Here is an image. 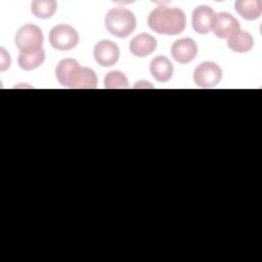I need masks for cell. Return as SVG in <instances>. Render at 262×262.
<instances>
[{
  "mask_svg": "<svg viewBox=\"0 0 262 262\" xmlns=\"http://www.w3.org/2000/svg\"><path fill=\"white\" fill-rule=\"evenodd\" d=\"M58 83L68 88L93 89L97 86V76L89 68L81 67L76 59L60 60L55 69Z\"/></svg>",
  "mask_w": 262,
  "mask_h": 262,
  "instance_id": "6da1fadb",
  "label": "cell"
},
{
  "mask_svg": "<svg viewBox=\"0 0 262 262\" xmlns=\"http://www.w3.org/2000/svg\"><path fill=\"white\" fill-rule=\"evenodd\" d=\"M147 25L158 34L177 35L185 29L186 16L180 8L163 5L150 11L147 17Z\"/></svg>",
  "mask_w": 262,
  "mask_h": 262,
  "instance_id": "7a4b0ae2",
  "label": "cell"
},
{
  "mask_svg": "<svg viewBox=\"0 0 262 262\" xmlns=\"http://www.w3.org/2000/svg\"><path fill=\"white\" fill-rule=\"evenodd\" d=\"M106 30L118 38H126L136 28V18L134 13L124 7L111 8L104 17Z\"/></svg>",
  "mask_w": 262,
  "mask_h": 262,
  "instance_id": "3957f363",
  "label": "cell"
},
{
  "mask_svg": "<svg viewBox=\"0 0 262 262\" xmlns=\"http://www.w3.org/2000/svg\"><path fill=\"white\" fill-rule=\"evenodd\" d=\"M15 45L19 53H34L42 48L43 34L39 27L33 24H27L18 29L14 38Z\"/></svg>",
  "mask_w": 262,
  "mask_h": 262,
  "instance_id": "277c9868",
  "label": "cell"
},
{
  "mask_svg": "<svg viewBox=\"0 0 262 262\" xmlns=\"http://www.w3.org/2000/svg\"><path fill=\"white\" fill-rule=\"evenodd\" d=\"M51 46L60 51L71 50L79 42V34L73 27L64 24L54 26L48 36Z\"/></svg>",
  "mask_w": 262,
  "mask_h": 262,
  "instance_id": "5b68a950",
  "label": "cell"
},
{
  "mask_svg": "<svg viewBox=\"0 0 262 262\" xmlns=\"http://www.w3.org/2000/svg\"><path fill=\"white\" fill-rule=\"evenodd\" d=\"M222 78L220 67L213 61H205L200 63L193 72L194 83L202 88L215 87Z\"/></svg>",
  "mask_w": 262,
  "mask_h": 262,
  "instance_id": "8992f818",
  "label": "cell"
},
{
  "mask_svg": "<svg viewBox=\"0 0 262 262\" xmlns=\"http://www.w3.org/2000/svg\"><path fill=\"white\" fill-rule=\"evenodd\" d=\"M93 56L99 66L112 67L118 61L120 57V50L118 45L113 41L101 40L95 44Z\"/></svg>",
  "mask_w": 262,
  "mask_h": 262,
  "instance_id": "52a82bcc",
  "label": "cell"
},
{
  "mask_svg": "<svg viewBox=\"0 0 262 262\" xmlns=\"http://www.w3.org/2000/svg\"><path fill=\"white\" fill-rule=\"evenodd\" d=\"M211 30L221 39L229 38L232 34L241 30L238 20L228 12L215 13Z\"/></svg>",
  "mask_w": 262,
  "mask_h": 262,
  "instance_id": "ba28073f",
  "label": "cell"
},
{
  "mask_svg": "<svg viewBox=\"0 0 262 262\" xmlns=\"http://www.w3.org/2000/svg\"><path fill=\"white\" fill-rule=\"evenodd\" d=\"M198 54V46L191 38L176 40L171 47V55L179 63H188Z\"/></svg>",
  "mask_w": 262,
  "mask_h": 262,
  "instance_id": "9c48e42d",
  "label": "cell"
},
{
  "mask_svg": "<svg viewBox=\"0 0 262 262\" xmlns=\"http://www.w3.org/2000/svg\"><path fill=\"white\" fill-rule=\"evenodd\" d=\"M215 16L214 10L208 5L196 6L191 15V25L193 30L201 34H208L212 28L213 19Z\"/></svg>",
  "mask_w": 262,
  "mask_h": 262,
  "instance_id": "30bf717a",
  "label": "cell"
},
{
  "mask_svg": "<svg viewBox=\"0 0 262 262\" xmlns=\"http://www.w3.org/2000/svg\"><path fill=\"white\" fill-rule=\"evenodd\" d=\"M158 42L155 37L147 33H141L135 36L129 44L130 52L138 57H144L152 53L157 48Z\"/></svg>",
  "mask_w": 262,
  "mask_h": 262,
  "instance_id": "8fae6325",
  "label": "cell"
},
{
  "mask_svg": "<svg viewBox=\"0 0 262 262\" xmlns=\"http://www.w3.org/2000/svg\"><path fill=\"white\" fill-rule=\"evenodd\" d=\"M149 72L157 81L165 83L172 78L173 64L166 56L159 55L150 61Z\"/></svg>",
  "mask_w": 262,
  "mask_h": 262,
  "instance_id": "7c38bea8",
  "label": "cell"
},
{
  "mask_svg": "<svg viewBox=\"0 0 262 262\" xmlns=\"http://www.w3.org/2000/svg\"><path fill=\"white\" fill-rule=\"evenodd\" d=\"M227 46L234 52H248L254 46V39L249 32L239 30L227 38Z\"/></svg>",
  "mask_w": 262,
  "mask_h": 262,
  "instance_id": "4fadbf2b",
  "label": "cell"
},
{
  "mask_svg": "<svg viewBox=\"0 0 262 262\" xmlns=\"http://www.w3.org/2000/svg\"><path fill=\"white\" fill-rule=\"evenodd\" d=\"M234 8L243 18L254 20L261 14L262 2L260 0H237L234 3Z\"/></svg>",
  "mask_w": 262,
  "mask_h": 262,
  "instance_id": "5bb4252c",
  "label": "cell"
},
{
  "mask_svg": "<svg viewBox=\"0 0 262 262\" xmlns=\"http://www.w3.org/2000/svg\"><path fill=\"white\" fill-rule=\"evenodd\" d=\"M56 7L57 3L54 0H35L31 4L32 13L38 18H50Z\"/></svg>",
  "mask_w": 262,
  "mask_h": 262,
  "instance_id": "9a60e30c",
  "label": "cell"
},
{
  "mask_svg": "<svg viewBox=\"0 0 262 262\" xmlns=\"http://www.w3.org/2000/svg\"><path fill=\"white\" fill-rule=\"evenodd\" d=\"M44 59H45V51L41 49L37 52L30 53V54L19 53L17 62L21 70L32 71L34 69L39 68L43 63Z\"/></svg>",
  "mask_w": 262,
  "mask_h": 262,
  "instance_id": "2e32d148",
  "label": "cell"
},
{
  "mask_svg": "<svg viewBox=\"0 0 262 262\" xmlns=\"http://www.w3.org/2000/svg\"><path fill=\"white\" fill-rule=\"evenodd\" d=\"M104 87L107 89L128 88L129 83L127 77L120 71H112L104 77Z\"/></svg>",
  "mask_w": 262,
  "mask_h": 262,
  "instance_id": "e0dca14e",
  "label": "cell"
},
{
  "mask_svg": "<svg viewBox=\"0 0 262 262\" xmlns=\"http://www.w3.org/2000/svg\"><path fill=\"white\" fill-rule=\"evenodd\" d=\"M2 57H1V66H0V71H5L9 68L10 66V56L9 54L5 51V49L2 47Z\"/></svg>",
  "mask_w": 262,
  "mask_h": 262,
  "instance_id": "ac0fdd59",
  "label": "cell"
}]
</instances>
